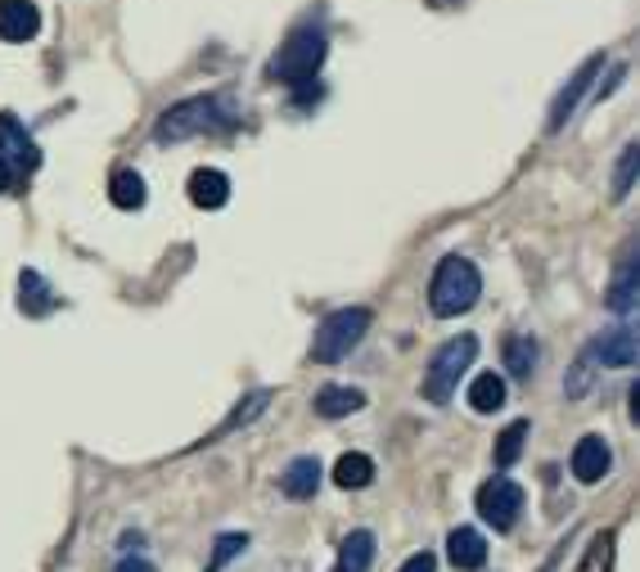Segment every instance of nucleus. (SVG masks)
Masks as SVG:
<instances>
[{
    "instance_id": "6ab92c4d",
    "label": "nucleus",
    "mask_w": 640,
    "mask_h": 572,
    "mask_svg": "<svg viewBox=\"0 0 640 572\" xmlns=\"http://www.w3.org/2000/svg\"><path fill=\"white\" fill-rule=\"evenodd\" d=\"M501 356H506V370L514 374V378H532V370H536V356H541V348H536V339H528V333H510L506 339V348H501Z\"/></svg>"
},
{
    "instance_id": "7c9ffc66",
    "label": "nucleus",
    "mask_w": 640,
    "mask_h": 572,
    "mask_svg": "<svg viewBox=\"0 0 640 572\" xmlns=\"http://www.w3.org/2000/svg\"><path fill=\"white\" fill-rule=\"evenodd\" d=\"M14 185V167L6 163V158H0V195H6V189Z\"/></svg>"
},
{
    "instance_id": "c85d7f7f",
    "label": "nucleus",
    "mask_w": 640,
    "mask_h": 572,
    "mask_svg": "<svg viewBox=\"0 0 640 572\" xmlns=\"http://www.w3.org/2000/svg\"><path fill=\"white\" fill-rule=\"evenodd\" d=\"M398 572H437V559H433L429 550H420V554H411V559L398 568Z\"/></svg>"
},
{
    "instance_id": "9b49d317",
    "label": "nucleus",
    "mask_w": 640,
    "mask_h": 572,
    "mask_svg": "<svg viewBox=\"0 0 640 572\" xmlns=\"http://www.w3.org/2000/svg\"><path fill=\"white\" fill-rule=\"evenodd\" d=\"M41 32V10L32 0H0V41H32Z\"/></svg>"
},
{
    "instance_id": "1a4fd4ad",
    "label": "nucleus",
    "mask_w": 640,
    "mask_h": 572,
    "mask_svg": "<svg viewBox=\"0 0 640 572\" xmlns=\"http://www.w3.org/2000/svg\"><path fill=\"white\" fill-rule=\"evenodd\" d=\"M636 329L631 324H614V329H605L596 343H590V356H596L600 365H609V370H627V365H636Z\"/></svg>"
},
{
    "instance_id": "c756f323",
    "label": "nucleus",
    "mask_w": 640,
    "mask_h": 572,
    "mask_svg": "<svg viewBox=\"0 0 640 572\" xmlns=\"http://www.w3.org/2000/svg\"><path fill=\"white\" fill-rule=\"evenodd\" d=\"M118 572H154V563L150 559H122Z\"/></svg>"
},
{
    "instance_id": "9d476101",
    "label": "nucleus",
    "mask_w": 640,
    "mask_h": 572,
    "mask_svg": "<svg viewBox=\"0 0 640 572\" xmlns=\"http://www.w3.org/2000/svg\"><path fill=\"white\" fill-rule=\"evenodd\" d=\"M189 204L204 208V212H217L230 204V176L217 172V167H199L189 176Z\"/></svg>"
},
{
    "instance_id": "a878e982",
    "label": "nucleus",
    "mask_w": 640,
    "mask_h": 572,
    "mask_svg": "<svg viewBox=\"0 0 640 572\" xmlns=\"http://www.w3.org/2000/svg\"><path fill=\"white\" fill-rule=\"evenodd\" d=\"M243 550H249V537H243V532H221L217 537V546H213V559H208V568L204 572H221L235 554H243Z\"/></svg>"
},
{
    "instance_id": "20e7f679",
    "label": "nucleus",
    "mask_w": 640,
    "mask_h": 572,
    "mask_svg": "<svg viewBox=\"0 0 640 572\" xmlns=\"http://www.w3.org/2000/svg\"><path fill=\"white\" fill-rule=\"evenodd\" d=\"M370 320H375V316H370L366 307H343V311L325 316V320L316 324V339H312V361H321V365L343 361V356H348V352L366 339Z\"/></svg>"
},
{
    "instance_id": "412c9836",
    "label": "nucleus",
    "mask_w": 640,
    "mask_h": 572,
    "mask_svg": "<svg viewBox=\"0 0 640 572\" xmlns=\"http://www.w3.org/2000/svg\"><path fill=\"white\" fill-rule=\"evenodd\" d=\"M469 406L478 410V415H491V410H501L506 406V378L501 374H478L474 384H469Z\"/></svg>"
},
{
    "instance_id": "2eb2a0df",
    "label": "nucleus",
    "mask_w": 640,
    "mask_h": 572,
    "mask_svg": "<svg viewBox=\"0 0 640 572\" xmlns=\"http://www.w3.org/2000/svg\"><path fill=\"white\" fill-rule=\"evenodd\" d=\"M366 406V393L361 388H343V384H329L316 393V415L321 419H348Z\"/></svg>"
},
{
    "instance_id": "4be33fe9",
    "label": "nucleus",
    "mask_w": 640,
    "mask_h": 572,
    "mask_svg": "<svg viewBox=\"0 0 640 572\" xmlns=\"http://www.w3.org/2000/svg\"><path fill=\"white\" fill-rule=\"evenodd\" d=\"M109 199L122 212H140L144 208V180H140V172H118L109 180Z\"/></svg>"
},
{
    "instance_id": "dca6fc26",
    "label": "nucleus",
    "mask_w": 640,
    "mask_h": 572,
    "mask_svg": "<svg viewBox=\"0 0 640 572\" xmlns=\"http://www.w3.org/2000/svg\"><path fill=\"white\" fill-rule=\"evenodd\" d=\"M334 483H338L343 492H361V487H370V483H375V460H370L366 451L338 455V464H334Z\"/></svg>"
},
{
    "instance_id": "ddd939ff",
    "label": "nucleus",
    "mask_w": 640,
    "mask_h": 572,
    "mask_svg": "<svg viewBox=\"0 0 640 572\" xmlns=\"http://www.w3.org/2000/svg\"><path fill=\"white\" fill-rule=\"evenodd\" d=\"M600 64H605V59H586V64H582V73H577V77H573V81H568V86L560 90V95H555V105H551V122H546L551 131H560V127H564L568 118H573L577 100H582V95H586L590 77H596V73H600Z\"/></svg>"
},
{
    "instance_id": "39448f33",
    "label": "nucleus",
    "mask_w": 640,
    "mask_h": 572,
    "mask_svg": "<svg viewBox=\"0 0 640 572\" xmlns=\"http://www.w3.org/2000/svg\"><path fill=\"white\" fill-rule=\"evenodd\" d=\"M325 55H329L325 32H312V28H303V32H293V36L280 45L267 73H271L275 81H284V86H299V81H312V77L321 73Z\"/></svg>"
},
{
    "instance_id": "b1692460",
    "label": "nucleus",
    "mask_w": 640,
    "mask_h": 572,
    "mask_svg": "<svg viewBox=\"0 0 640 572\" xmlns=\"http://www.w3.org/2000/svg\"><path fill=\"white\" fill-rule=\"evenodd\" d=\"M577 572H614V532L590 537V546H586V559L577 563Z\"/></svg>"
},
{
    "instance_id": "393cba45",
    "label": "nucleus",
    "mask_w": 640,
    "mask_h": 572,
    "mask_svg": "<svg viewBox=\"0 0 640 572\" xmlns=\"http://www.w3.org/2000/svg\"><path fill=\"white\" fill-rule=\"evenodd\" d=\"M636 172H640V145H627L622 158H618V172H614V199H627L631 195Z\"/></svg>"
},
{
    "instance_id": "7ed1b4c3",
    "label": "nucleus",
    "mask_w": 640,
    "mask_h": 572,
    "mask_svg": "<svg viewBox=\"0 0 640 572\" xmlns=\"http://www.w3.org/2000/svg\"><path fill=\"white\" fill-rule=\"evenodd\" d=\"M230 109L217 100V95H199V100H185L176 109H167L154 127V140L172 145V140H189V135H204V131H221L230 127Z\"/></svg>"
},
{
    "instance_id": "cd10ccee",
    "label": "nucleus",
    "mask_w": 640,
    "mask_h": 572,
    "mask_svg": "<svg viewBox=\"0 0 640 572\" xmlns=\"http://www.w3.org/2000/svg\"><path fill=\"white\" fill-rule=\"evenodd\" d=\"M586 384H590V370H586V361H577V365H573V374H568V397H582V393H586Z\"/></svg>"
},
{
    "instance_id": "423d86ee",
    "label": "nucleus",
    "mask_w": 640,
    "mask_h": 572,
    "mask_svg": "<svg viewBox=\"0 0 640 572\" xmlns=\"http://www.w3.org/2000/svg\"><path fill=\"white\" fill-rule=\"evenodd\" d=\"M478 514L491 532H510L523 514V487L514 479H491L478 487Z\"/></svg>"
},
{
    "instance_id": "6e6552de",
    "label": "nucleus",
    "mask_w": 640,
    "mask_h": 572,
    "mask_svg": "<svg viewBox=\"0 0 640 572\" xmlns=\"http://www.w3.org/2000/svg\"><path fill=\"white\" fill-rule=\"evenodd\" d=\"M568 469H573V479L577 483H586V487H596L605 473L614 469V451H609V442L605 438H582L577 447H573V460H568Z\"/></svg>"
},
{
    "instance_id": "f03ea898",
    "label": "nucleus",
    "mask_w": 640,
    "mask_h": 572,
    "mask_svg": "<svg viewBox=\"0 0 640 572\" xmlns=\"http://www.w3.org/2000/svg\"><path fill=\"white\" fill-rule=\"evenodd\" d=\"M474 361H478V339H474V333H460V339L442 343L433 352V361H429V374H424V397L433 406H447L456 397V384L469 374Z\"/></svg>"
},
{
    "instance_id": "0eeeda50",
    "label": "nucleus",
    "mask_w": 640,
    "mask_h": 572,
    "mask_svg": "<svg viewBox=\"0 0 640 572\" xmlns=\"http://www.w3.org/2000/svg\"><path fill=\"white\" fill-rule=\"evenodd\" d=\"M0 158H6L14 167V176L23 172H36L41 167V150H36V140L28 135V127L14 118V113H0Z\"/></svg>"
},
{
    "instance_id": "4468645a",
    "label": "nucleus",
    "mask_w": 640,
    "mask_h": 572,
    "mask_svg": "<svg viewBox=\"0 0 640 572\" xmlns=\"http://www.w3.org/2000/svg\"><path fill=\"white\" fill-rule=\"evenodd\" d=\"M447 559H452V568H460V572H478V568L487 563V541H482V532L456 528V532L447 537Z\"/></svg>"
},
{
    "instance_id": "5701e85b",
    "label": "nucleus",
    "mask_w": 640,
    "mask_h": 572,
    "mask_svg": "<svg viewBox=\"0 0 640 572\" xmlns=\"http://www.w3.org/2000/svg\"><path fill=\"white\" fill-rule=\"evenodd\" d=\"M528 433H532V428H528V419H514V424L506 428V433L497 438V469H510V464L523 455V442H528Z\"/></svg>"
},
{
    "instance_id": "f257e3e1",
    "label": "nucleus",
    "mask_w": 640,
    "mask_h": 572,
    "mask_svg": "<svg viewBox=\"0 0 640 572\" xmlns=\"http://www.w3.org/2000/svg\"><path fill=\"white\" fill-rule=\"evenodd\" d=\"M478 298H482V275H478V266L469 257H456V253L442 257L437 271H433V279H429V311L437 320H456Z\"/></svg>"
},
{
    "instance_id": "f3484780",
    "label": "nucleus",
    "mask_w": 640,
    "mask_h": 572,
    "mask_svg": "<svg viewBox=\"0 0 640 572\" xmlns=\"http://www.w3.org/2000/svg\"><path fill=\"white\" fill-rule=\"evenodd\" d=\"M370 563H375V537H370L366 528H361V532H348V537H343L334 572H370Z\"/></svg>"
},
{
    "instance_id": "aec40b11",
    "label": "nucleus",
    "mask_w": 640,
    "mask_h": 572,
    "mask_svg": "<svg viewBox=\"0 0 640 572\" xmlns=\"http://www.w3.org/2000/svg\"><path fill=\"white\" fill-rule=\"evenodd\" d=\"M636 289H640V262H636V257H627V262L618 266L614 284H609V307H614L618 316L636 311Z\"/></svg>"
},
{
    "instance_id": "f8f14e48",
    "label": "nucleus",
    "mask_w": 640,
    "mask_h": 572,
    "mask_svg": "<svg viewBox=\"0 0 640 572\" xmlns=\"http://www.w3.org/2000/svg\"><path fill=\"white\" fill-rule=\"evenodd\" d=\"M316 487H321V464H316V455H299V460H293V464L280 473V492H284L289 501H312Z\"/></svg>"
},
{
    "instance_id": "a211bd4d",
    "label": "nucleus",
    "mask_w": 640,
    "mask_h": 572,
    "mask_svg": "<svg viewBox=\"0 0 640 572\" xmlns=\"http://www.w3.org/2000/svg\"><path fill=\"white\" fill-rule=\"evenodd\" d=\"M19 311L23 316H51L55 311V294L36 271H23L19 275Z\"/></svg>"
},
{
    "instance_id": "bb28decb",
    "label": "nucleus",
    "mask_w": 640,
    "mask_h": 572,
    "mask_svg": "<svg viewBox=\"0 0 640 572\" xmlns=\"http://www.w3.org/2000/svg\"><path fill=\"white\" fill-rule=\"evenodd\" d=\"M267 402H271V393H253L249 402H243V406H239V410H235V415H230V419H226V424L217 428V433H213V438H226V433H235V428H243V424H249V419H258V415L267 410Z\"/></svg>"
}]
</instances>
